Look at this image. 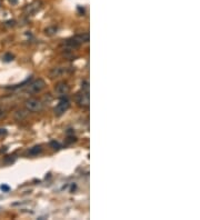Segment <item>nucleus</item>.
<instances>
[{
  "label": "nucleus",
  "mask_w": 200,
  "mask_h": 220,
  "mask_svg": "<svg viewBox=\"0 0 200 220\" xmlns=\"http://www.w3.org/2000/svg\"><path fill=\"white\" fill-rule=\"evenodd\" d=\"M77 102L81 107L89 106V84L87 81L82 84L81 93L77 95Z\"/></svg>",
  "instance_id": "1"
},
{
  "label": "nucleus",
  "mask_w": 200,
  "mask_h": 220,
  "mask_svg": "<svg viewBox=\"0 0 200 220\" xmlns=\"http://www.w3.org/2000/svg\"><path fill=\"white\" fill-rule=\"evenodd\" d=\"M25 106H26V108L28 109L29 111L36 112V111H40L42 109V102L40 100L35 99V98H30V99L26 101Z\"/></svg>",
  "instance_id": "2"
},
{
  "label": "nucleus",
  "mask_w": 200,
  "mask_h": 220,
  "mask_svg": "<svg viewBox=\"0 0 200 220\" xmlns=\"http://www.w3.org/2000/svg\"><path fill=\"white\" fill-rule=\"evenodd\" d=\"M46 86V82L43 81L42 79H38V80H35L32 84H30L28 87V93H40L45 88Z\"/></svg>",
  "instance_id": "3"
},
{
  "label": "nucleus",
  "mask_w": 200,
  "mask_h": 220,
  "mask_svg": "<svg viewBox=\"0 0 200 220\" xmlns=\"http://www.w3.org/2000/svg\"><path fill=\"white\" fill-rule=\"evenodd\" d=\"M69 107H70L69 100L61 99L60 100V102H59L57 106H56V108H55V114H56V116H61V114H64V112L69 109Z\"/></svg>",
  "instance_id": "4"
},
{
  "label": "nucleus",
  "mask_w": 200,
  "mask_h": 220,
  "mask_svg": "<svg viewBox=\"0 0 200 220\" xmlns=\"http://www.w3.org/2000/svg\"><path fill=\"white\" fill-rule=\"evenodd\" d=\"M69 91H70L69 86L67 85V84H64V82H61V84L57 85V87H56V93H57L58 96H66Z\"/></svg>",
  "instance_id": "5"
},
{
  "label": "nucleus",
  "mask_w": 200,
  "mask_h": 220,
  "mask_svg": "<svg viewBox=\"0 0 200 220\" xmlns=\"http://www.w3.org/2000/svg\"><path fill=\"white\" fill-rule=\"evenodd\" d=\"M39 5H40V3H39V2H37V1L36 2H32V3H30V5L27 6V8H26V11H27L29 14H34V12H36L37 10L39 9V7H40Z\"/></svg>",
  "instance_id": "6"
},
{
  "label": "nucleus",
  "mask_w": 200,
  "mask_h": 220,
  "mask_svg": "<svg viewBox=\"0 0 200 220\" xmlns=\"http://www.w3.org/2000/svg\"><path fill=\"white\" fill-rule=\"evenodd\" d=\"M64 68H53L52 70L50 71V77L51 78H55V77H59L61 76L62 73H64Z\"/></svg>",
  "instance_id": "7"
},
{
  "label": "nucleus",
  "mask_w": 200,
  "mask_h": 220,
  "mask_svg": "<svg viewBox=\"0 0 200 220\" xmlns=\"http://www.w3.org/2000/svg\"><path fill=\"white\" fill-rule=\"evenodd\" d=\"M41 151V147L40 146H37V147H34V149L30 150V154L31 155H37V154H39Z\"/></svg>",
  "instance_id": "8"
},
{
  "label": "nucleus",
  "mask_w": 200,
  "mask_h": 220,
  "mask_svg": "<svg viewBox=\"0 0 200 220\" xmlns=\"http://www.w3.org/2000/svg\"><path fill=\"white\" fill-rule=\"evenodd\" d=\"M12 58H14V57H12L10 53H7V55L3 57V59H5V61H7V62H8V61H11V60H12Z\"/></svg>",
  "instance_id": "9"
},
{
  "label": "nucleus",
  "mask_w": 200,
  "mask_h": 220,
  "mask_svg": "<svg viewBox=\"0 0 200 220\" xmlns=\"http://www.w3.org/2000/svg\"><path fill=\"white\" fill-rule=\"evenodd\" d=\"M0 189H1V190H3V191H9V189H10V188H9L8 186H6V185H1L0 186Z\"/></svg>",
  "instance_id": "10"
},
{
  "label": "nucleus",
  "mask_w": 200,
  "mask_h": 220,
  "mask_svg": "<svg viewBox=\"0 0 200 220\" xmlns=\"http://www.w3.org/2000/svg\"><path fill=\"white\" fill-rule=\"evenodd\" d=\"M51 145L55 147V149H60V146H59V143H58V142L52 141V142H51Z\"/></svg>",
  "instance_id": "11"
},
{
  "label": "nucleus",
  "mask_w": 200,
  "mask_h": 220,
  "mask_svg": "<svg viewBox=\"0 0 200 220\" xmlns=\"http://www.w3.org/2000/svg\"><path fill=\"white\" fill-rule=\"evenodd\" d=\"M8 1H9L11 5H16V3L18 2V0H8Z\"/></svg>",
  "instance_id": "12"
}]
</instances>
